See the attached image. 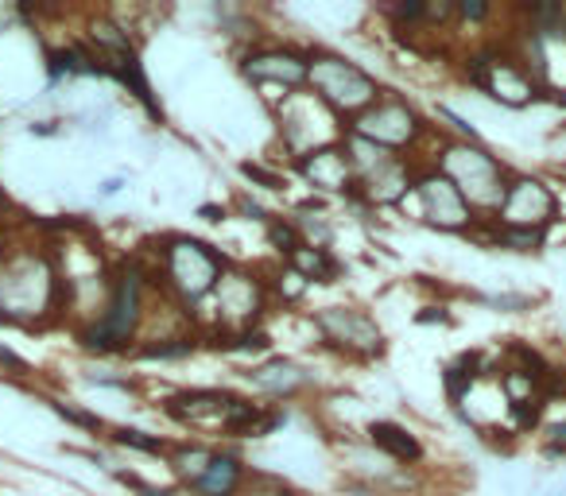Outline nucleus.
<instances>
[{
    "label": "nucleus",
    "mask_w": 566,
    "mask_h": 496,
    "mask_svg": "<svg viewBox=\"0 0 566 496\" xmlns=\"http://www.w3.org/2000/svg\"><path fill=\"white\" fill-rule=\"evenodd\" d=\"M241 74L256 89H280V97L287 102L307 86L311 55L300 48H283V43H268V48L256 43V48L241 51Z\"/></svg>",
    "instance_id": "1a4fd4ad"
},
{
    "label": "nucleus",
    "mask_w": 566,
    "mask_h": 496,
    "mask_svg": "<svg viewBox=\"0 0 566 496\" xmlns=\"http://www.w3.org/2000/svg\"><path fill=\"white\" fill-rule=\"evenodd\" d=\"M264 236H268V244H272L275 253L287 261V256L295 253V249H303V233H300V225H295V218H268V225H264Z\"/></svg>",
    "instance_id": "a878e982"
},
{
    "label": "nucleus",
    "mask_w": 566,
    "mask_h": 496,
    "mask_svg": "<svg viewBox=\"0 0 566 496\" xmlns=\"http://www.w3.org/2000/svg\"><path fill=\"white\" fill-rule=\"evenodd\" d=\"M105 74H109L113 82H120V86L128 89V94L136 97V102L148 109L151 120H164V109H159L156 94H151V82L148 74H144V63H140V51H133V55H120V59H109V63H102Z\"/></svg>",
    "instance_id": "6ab92c4d"
},
{
    "label": "nucleus",
    "mask_w": 566,
    "mask_h": 496,
    "mask_svg": "<svg viewBox=\"0 0 566 496\" xmlns=\"http://www.w3.org/2000/svg\"><path fill=\"white\" fill-rule=\"evenodd\" d=\"M478 303H485V307H493V310H509V315H520V310H532L535 307V299H527V295H473Z\"/></svg>",
    "instance_id": "c85d7f7f"
},
{
    "label": "nucleus",
    "mask_w": 566,
    "mask_h": 496,
    "mask_svg": "<svg viewBox=\"0 0 566 496\" xmlns=\"http://www.w3.org/2000/svg\"><path fill=\"white\" fill-rule=\"evenodd\" d=\"M109 439L117 442L120 450H136V454H151V457L171 454V442L159 439V434H151V431H140V426H113Z\"/></svg>",
    "instance_id": "393cba45"
},
{
    "label": "nucleus",
    "mask_w": 566,
    "mask_h": 496,
    "mask_svg": "<svg viewBox=\"0 0 566 496\" xmlns=\"http://www.w3.org/2000/svg\"><path fill=\"white\" fill-rule=\"evenodd\" d=\"M481 377H485V353L473 349V353H462L458 361H450L447 369H442V392H447V400L458 408V403L478 388Z\"/></svg>",
    "instance_id": "412c9836"
},
{
    "label": "nucleus",
    "mask_w": 566,
    "mask_h": 496,
    "mask_svg": "<svg viewBox=\"0 0 566 496\" xmlns=\"http://www.w3.org/2000/svg\"><path fill=\"white\" fill-rule=\"evenodd\" d=\"M489 221L509 229H543L547 233L558 221V194L539 175H512L501 205Z\"/></svg>",
    "instance_id": "9b49d317"
},
{
    "label": "nucleus",
    "mask_w": 566,
    "mask_h": 496,
    "mask_svg": "<svg viewBox=\"0 0 566 496\" xmlns=\"http://www.w3.org/2000/svg\"><path fill=\"white\" fill-rule=\"evenodd\" d=\"M233 403H237V392H229V388H182V392L164 400V415L175 419L179 426H190V431L221 434Z\"/></svg>",
    "instance_id": "ddd939ff"
},
{
    "label": "nucleus",
    "mask_w": 566,
    "mask_h": 496,
    "mask_svg": "<svg viewBox=\"0 0 566 496\" xmlns=\"http://www.w3.org/2000/svg\"><path fill=\"white\" fill-rule=\"evenodd\" d=\"M555 102H558V109H563V117H566V89H563V94L555 97Z\"/></svg>",
    "instance_id": "a19ab883"
},
{
    "label": "nucleus",
    "mask_w": 566,
    "mask_h": 496,
    "mask_svg": "<svg viewBox=\"0 0 566 496\" xmlns=\"http://www.w3.org/2000/svg\"><path fill=\"white\" fill-rule=\"evenodd\" d=\"M210 457H213V446H202V442H179V446H171V454H167V465H171L175 477L182 481V488H190L198 477H202Z\"/></svg>",
    "instance_id": "5701e85b"
},
{
    "label": "nucleus",
    "mask_w": 566,
    "mask_h": 496,
    "mask_svg": "<svg viewBox=\"0 0 566 496\" xmlns=\"http://www.w3.org/2000/svg\"><path fill=\"white\" fill-rule=\"evenodd\" d=\"M365 434H369V446L377 450V454L392 457V462L403 465V469L423 462V442H419L408 426L392 423V419H373Z\"/></svg>",
    "instance_id": "a211bd4d"
},
{
    "label": "nucleus",
    "mask_w": 566,
    "mask_h": 496,
    "mask_svg": "<svg viewBox=\"0 0 566 496\" xmlns=\"http://www.w3.org/2000/svg\"><path fill=\"white\" fill-rule=\"evenodd\" d=\"M151 256H156V264H151V284L164 287L179 307H195V303L210 299V295L218 292L221 276L229 272L226 253L190 233L156 236Z\"/></svg>",
    "instance_id": "7ed1b4c3"
},
{
    "label": "nucleus",
    "mask_w": 566,
    "mask_h": 496,
    "mask_svg": "<svg viewBox=\"0 0 566 496\" xmlns=\"http://www.w3.org/2000/svg\"><path fill=\"white\" fill-rule=\"evenodd\" d=\"M51 408H55V415H59V419H66V423L82 426V431H90V434H102V431H105L102 415H94V411H82L78 403H66V400H51Z\"/></svg>",
    "instance_id": "cd10ccee"
},
{
    "label": "nucleus",
    "mask_w": 566,
    "mask_h": 496,
    "mask_svg": "<svg viewBox=\"0 0 566 496\" xmlns=\"http://www.w3.org/2000/svg\"><path fill=\"white\" fill-rule=\"evenodd\" d=\"M307 55H311V74H307L311 94H315L338 120H357L380 94H385L377 74H369L361 63H354V59L338 55V51H326V48H311Z\"/></svg>",
    "instance_id": "39448f33"
},
{
    "label": "nucleus",
    "mask_w": 566,
    "mask_h": 496,
    "mask_svg": "<svg viewBox=\"0 0 566 496\" xmlns=\"http://www.w3.org/2000/svg\"><path fill=\"white\" fill-rule=\"evenodd\" d=\"M346 128H349V133H357V136H365V140H373L377 148L392 151V156L411 151L427 133H431V125L423 120V113H419L408 97L388 94V89L361 113V117L349 120Z\"/></svg>",
    "instance_id": "423d86ee"
},
{
    "label": "nucleus",
    "mask_w": 566,
    "mask_h": 496,
    "mask_svg": "<svg viewBox=\"0 0 566 496\" xmlns=\"http://www.w3.org/2000/svg\"><path fill=\"white\" fill-rule=\"evenodd\" d=\"M416 323H419V326H434V323H439V326H450V323H454V318H450V307H442V303H439V307H434V303H431V307L419 310Z\"/></svg>",
    "instance_id": "c9c22d12"
},
{
    "label": "nucleus",
    "mask_w": 566,
    "mask_h": 496,
    "mask_svg": "<svg viewBox=\"0 0 566 496\" xmlns=\"http://www.w3.org/2000/svg\"><path fill=\"white\" fill-rule=\"evenodd\" d=\"M148 284L151 268H144L140 261H125L117 272H109V284H105V303L102 315L90 318L78 326V349L90 357H133L136 341H140V326L148 318Z\"/></svg>",
    "instance_id": "f03ea898"
},
{
    "label": "nucleus",
    "mask_w": 566,
    "mask_h": 496,
    "mask_svg": "<svg viewBox=\"0 0 566 496\" xmlns=\"http://www.w3.org/2000/svg\"><path fill=\"white\" fill-rule=\"evenodd\" d=\"M481 94H489L493 102H501L504 109H527V105H535L543 94H547V86H543V82H535L532 71H527V66L520 63L509 48H496Z\"/></svg>",
    "instance_id": "4468645a"
},
{
    "label": "nucleus",
    "mask_w": 566,
    "mask_h": 496,
    "mask_svg": "<svg viewBox=\"0 0 566 496\" xmlns=\"http://www.w3.org/2000/svg\"><path fill=\"white\" fill-rule=\"evenodd\" d=\"M431 167L439 175H447L462 198L473 205L478 218H493L501 205L504 190H509V167L493 156L481 140H439Z\"/></svg>",
    "instance_id": "20e7f679"
},
{
    "label": "nucleus",
    "mask_w": 566,
    "mask_h": 496,
    "mask_svg": "<svg viewBox=\"0 0 566 496\" xmlns=\"http://www.w3.org/2000/svg\"><path fill=\"white\" fill-rule=\"evenodd\" d=\"M74 295L55 256L43 249H12L0 261V323L48 326L71 310Z\"/></svg>",
    "instance_id": "f257e3e1"
},
{
    "label": "nucleus",
    "mask_w": 566,
    "mask_h": 496,
    "mask_svg": "<svg viewBox=\"0 0 566 496\" xmlns=\"http://www.w3.org/2000/svg\"><path fill=\"white\" fill-rule=\"evenodd\" d=\"M218 353H229V357H268L272 353V334L264 326L256 330H237V334H218L210 341Z\"/></svg>",
    "instance_id": "b1692460"
},
{
    "label": "nucleus",
    "mask_w": 566,
    "mask_h": 496,
    "mask_svg": "<svg viewBox=\"0 0 566 496\" xmlns=\"http://www.w3.org/2000/svg\"><path fill=\"white\" fill-rule=\"evenodd\" d=\"M202 349V334H171V338H151L133 349V361H187Z\"/></svg>",
    "instance_id": "4be33fe9"
},
{
    "label": "nucleus",
    "mask_w": 566,
    "mask_h": 496,
    "mask_svg": "<svg viewBox=\"0 0 566 496\" xmlns=\"http://www.w3.org/2000/svg\"><path fill=\"white\" fill-rule=\"evenodd\" d=\"M434 117H439V120H447V125L454 128V133H458L454 140H481V133H478V128H473L470 120L462 117V113H454V109H450V105H439V113H434Z\"/></svg>",
    "instance_id": "2f4dec72"
},
{
    "label": "nucleus",
    "mask_w": 566,
    "mask_h": 496,
    "mask_svg": "<svg viewBox=\"0 0 566 496\" xmlns=\"http://www.w3.org/2000/svg\"><path fill=\"white\" fill-rule=\"evenodd\" d=\"M411 194H416V202H419V218H423L431 229H439V233L473 236L481 221H485L473 213V205L462 198V190H458L447 175L434 171V167H427V171L416 175V190H411Z\"/></svg>",
    "instance_id": "9d476101"
},
{
    "label": "nucleus",
    "mask_w": 566,
    "mask_h": 496,
    "mask_svg": "<svg viewBox=\"0 0 566 496\" xmlns=\"http://www.w3.org/2000/svg\"><path fill=\"white\" fill-rule=\"evenodd\" d=\"M125 175H113V179H105L102 187H97V198H113V194H120V187H125Z\"/></svg>",
    "instance_id": "4c0bfd02"
},
{
    "label": "nucleus",
    "mask_w": 566,
    "mask_h": 496,
    "mask_svg": "<svg viewBox=\"0 0 566 496\" xmlns=\"http://www.w3.org/2000/svg\"><path fill=\"white\" fill-rule=\"evenodd\" d=\"M283 264H287L303 284H338V276H342L338 256H334L331 249H323V244H303V249H295Z\"/></svg>",
    "instance_id": "aec40b11"
},
{
    "label": "nucleus",
    "mask_w": 566,
    "mask_h": 496,
    "mask_svg": "<svg viewBox=\"0 0 566 496\" xmlns=\"http://www.w3.org/2000/svg\"><path fill=\"white\" fill-rule=\"evenodd\" d=\"M416 190V163L408 156H392L377 171L361 175L354 194L346 198L349 205H400Z\"/></svg>",
    "instance_id": "2eb2a0df"
},
{
    "label": "nucleus",
    "mask_w": 566,
    "mask_h": 496,
    "mask_svg": "<svg viewBox=\"0 0 566 496\" xmlns=\"http://www.w3.org/2000/svg\"><path fill=\"white\" fill-rule=\"evenodd\" d=\"M244 380H249L260 395L280 400V403L295 400V395H303L311 384H315V377H311L300 361H292V357H268V361L252 365V369L244 372Z\"/></svg>",
    "instance_id": "dca6fc26"
},
{
    "label": "nucleus",
    "mask_w": 566,
    "mask_h": 496,
    "mask_svg": "<svg viewBox=\"0 0 566 496\" xmlns=\"http://www.w3.org/2000/svg\"><path fill=\"white\" fill-rule=\"evenodd\" d=\"M237 205H241V213H249V221H260V225H268V218H272V213L260 202H252V198H237Z\"/></svg>",
    "instance_id": "e433bc0d"
},
{
    "label": "nucleus",
    "mask_w": 566,
    "mask_h": 496,
    "mask_svg": "<svg viewBox=\"0 0 566 496\" xmlns=\"http://www.w3.org/2000/svg\"><path fill=\"white\" fill-rule=\"evenodd\" d=\"M113 477L120 481V485H128L136 496H179V488H164V485H151V481L136 477V473H125V469H113Z\"/></svg>",
    "instance_id": "7c9ffc66"
},
{
    "label": "nucleus",
    "mask_w": 566,
    "mask_h": 496,
    "mask_svg": "<svg viewBox=\"0 0 566 496\" xmlns=\"http://www.w3.org/2000/svg\"><path fill=\"white\" fill-rule=\"evenodd\" d=\"M249 465L237 450H213L210 465L202 469V477L187 488L190 496H241L249 485Z\"/></svg>",
    "instance_id": "f3484780"
},
{
    "label": "nucleus",
    "mask_w": 566,
    "mask_h": 496,
    "mask_svg": "<svg viewBox=\"0 0 566 496\" xmlns=\"http://www.w3.org/2000/svg\"><path fill=\"white\" fill-rule=\"evenodd\" d=\"M213 307H218L221 334L256 330L272 307V284L249 268H229L213 292Z\"/></svg>",
    "instance_id": "6e6552de"
},
{
    "label": "nucleus",
    "mask_w": 566,
    "mask_h": 496,
    "mask_svg": "<svg viewBox=\"0 0 566 496\" xmlns=\"http://www.w3.org/2000/svg\"><path fill=\"white\" fill-rule=\"evenodd\" d=\"M28 133H32V136H51V133H59V120H35Z\"/></svg>",
    "instance_id": "58836bf2"
},
{
    "label": "nucleus",
    "mask_w": 566,
    "mask_h": 496,
    "mask_svg": "<svg viewBox=\"0 0 566 496\" xmlns=\"http://www.w3.org/2000/svg\"><path fill=\"white\" fill-rule=\"evenodd\" d=\"M90 384H97V388H136V380L128 377V372H113V369H97V372H90Z\"/></svg>",
    "instance_id": "473e14b6"
},
{
    "label": "nucleus",
    "mask_w": 566,
    "mask_h": 496,
    "mask_svg": "<svg viewBox=\"0 0 566 496\" xmlns=\"http://www.w3.org/2000/svg\"><path fill=\"white\" fill-rule=\"evenodd\" d=\"M427 0H396V4H385V17L396 24V32H411V28H419V24H427Z\"/></svg>",
    "instance_id": "bb28decb"
},
{
    "label": "nucleus",
    "mask_w": 566,
    "mask_h": 496,
    "mask_svg": "<svg viewBox=\"0 0 566 496\" xmlns=\"http://www.w3.org/2000/svg\"><path fill=\"white\" fill-rule=\"evenodd\" d=\"M241 175L249 182H256V187H264V190H283V187H287L280 171H268L264 163H252V159H244V163H241Z\"/></svg>",
    "instance_id": "c756f323"
},
{
    "label": "nucleus",
    "mask_w": 566,
    "mask_h": 496,
    "mask_svg": "<svg viewBox=\"0 0 566 496\" xmlns=\"http://www.w3.org/2000/svg\"><path fill=\"white\" fill-rule=\"evenodd\" d=\"M198 213H202L206 221H221V218H226V210H221V205H202Z\"/></svg>",
    "instance_id": "ea45409f"
},
{
    "label": "nucleus",
    "mask_w": 566,
    "mask_h": 496,
    "mask_svg": "<svg viewBox=\"0 0 566 496\" xmlns=\"http://www.w3.org/2000/svg\"><path fill=\"white\" fill-rule=\"evenodd\" d=\"M4 24H9V20H0V32H4Z\"/></svg>",
    "instance_id": "37998d69"
},
{
    "label": "nucleus",
    "mask_w": 566,
    "mask_h": 496,
    "mask_svg": "<svg viewBox=\"0 0 566 496\" xmlns=\"http://www.w3.org/2000/svg\"><path fill=\"white\" fill-rule=\"evenodd\" d=\"M4 244L9 241H4V225H0V261H4Z\"/></svg>",
    "instance_id": "79ce46f5"
},
{
    "label": "nucleus",
    "mask_w": 566,
    "mask_h": 496,
    "mask_svg": "<svg viewBox=\"0 0 566 496\" xmlns=\"http://www.w3.org/2000/svg\"><path fill=\"white\" fill-rule=\"evenodd\" d=\"M292 171L315 190V198L326 194V198H342V202H346L357 187L354 167H349V156H346V148H342V140L307 148L303 156L292 159Z\"/></svg>",
    "instance_id": "f8f14e48"
},
{
    "label": "nucleus",
    "mask_w": 566,
    "mask_h": 496,
    "mask_svg": "<svg viewBox=\"0 0 566 496\" xmlns=\"http://www.w3.org/2000/svg\"><path fill=\"white\" fill-rule=\"evenodd\" d=\"M318 338L326 349L354 361H377L385 353V330L377 326V318L361 307H323L311 315Z\"/></svg>",
    "instance_id": "0eeeda50"
},
{
    "label": "nucleus",
    "mask_w": 566,
    "mask_h": 496,
    "mask_svg": "<svg viewBox=\"0 0 566 496\" xmlns=\"http://www.w3.org/2000/svg\"><path fill=\"white\" fill-rule=\"evenodd\" d=\"M547 454L551 457H566V419L547 426Z\"/></svg>",
    "instance_id": "f704fd0d"
},
{
    "label": "nucleus",
    "mask_w": 566,
    "mask_h": 496,
    "mask_svg": "<svg viewBox=\"0 0 566 496\" xmlns=\"http://www.w3.org/2000/svg\"><path fill=\"white\" fill-rule=\"evenodd\" d=\"M489 17H493V9H489V4H481V0L454 4V20H465V24H485Z\"/></svg>",
    "instance_id": "72a5a7b5"
}]
</instances>
